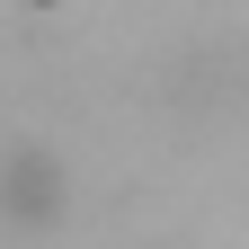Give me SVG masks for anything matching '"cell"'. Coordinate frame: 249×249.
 <instances>
[{
	"label": "cell",
	"mask_w": 249,
	"mask_h": 249,
	"mask_svg": "<svg viewBox=\"0 0 249 249\" xmlns=\"http://www.w3.org/2000/svg\"><path fill=\"white\" fill-rule=\"evenodd\" d=\"M62 213V160L45 142H9L0 151V223H53Z\"/></svg>",
	"instance_id": "6da1fadb"
}]
</instances>
